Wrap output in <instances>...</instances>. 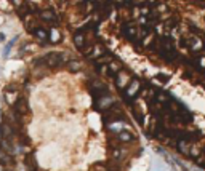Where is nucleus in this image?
<instances>
[{"label":"nucleus","instance_id":"1","mask_svg":"<svg viewBox=\"0 0 205 171\" xmlns=\"http://www.w3.org/2000/svg\"><path fill=\"white\" fill-rule=\"evenodd\" d=\"M133 47L159 69L130 98L146 101L149 138L205 168V2L133 3Z\"/></svg>","mask_w":205,"mask_h":171},{"label":"nucleus","instance_id":"2","mask_svg":"<svg viewBox=\"0 0 205 171\" xmlns=\"http://www.w3.org/2000/svg\"><path fill=\"white\" fill-rule=\"evenodd\" d=\"M5 40V35H3V34H0V42H3Z\"/></svg>","mask_w":205,"mask_h":171}]
</instances>
